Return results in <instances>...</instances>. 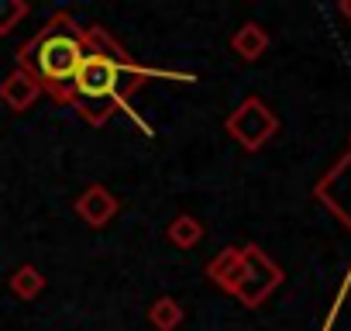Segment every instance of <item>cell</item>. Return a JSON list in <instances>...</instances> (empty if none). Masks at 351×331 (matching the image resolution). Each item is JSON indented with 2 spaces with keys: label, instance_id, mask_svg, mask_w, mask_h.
Returning a JSON list of instances; mask_svg holds the SVG:
<instances>
[{
  "label": "cell",
  "instance_id": "3",
  "mask_svg": "<svg viewBox=\"0 0 351 331\" xmlns=\"http://www.w3.org/2000/svg\"><path fill=\"white\" fill-rule=\"evenodd\" d=\"M282 279H286V273H282L279 262H272L258 245H245L241 249V269H238V279L231 286V297L241 307L255 310L282 286Z\"/></svg>",
  "mask_w": 351,
  "mask_h": 331
},
{
  "label": "cell",
  "instance_id": "13",
  "mask_svg": "<svg viewBox=\"0 0 351 331\" xmlns=\"http://www.w3.org/2000/svg\"><path fill=\"white\" fill-rule=\"evenodd\" d=\"M337 14H341L344 21H351V0H341V4H337Z\"/></svg>",
  "mask_w": 351,
  "mask_h": 331
},
{
  "label": "cell",
  "instance_id": "7",
  "mask_svg": "<svg viewBox=\"0 0 351 331\" xmlns=\"http://www.w3.org/2000/svg\"><path fill=\"white\" fill-rule=\"evenodd\" d=\"M269 32L258 25V21H245L234 35H231V52L241 59V62H258L265 52H269Z\"/></svg>",
  "mask_w": 351,
  "mask_h": 331
},
{
  "label": "cell",
  "instance_id": "12",
  "mask_svg": "<svg viewBox=\"0 0 351 331\" xmlns=\"http://www.w3.org/2000/svg\"><path fill=\"white\" fill-rule=\"evenodd\" d=\"M28 14H32V8L25 0H0V35H11Z\"/></svg>",
  "mask_w": 351,
  "mask_h": 331
},
{
  "label": "cell",
  "instance_id": "8",
  "mask_svg": "<svg viewBox=\"0 0 351 331\" xmlns=\"http://www.w3.org/2000/svg\"><path fill=\"white\" fill-rule=\"evenodd\" d=\"M238 269H241V249H238V245H228V249H221V252L207 262V279H210L217 290L231 293V286H234V279H238Z\"/></svg>",
  "mask_w": 351,
  "mask_h": 331
},
{
  "label": "cell",
  "instance_id": "4",
  "mask_svg": "<svg viewBox=\"0 0 351 331\" xmlns=\"http://www.w3.org/2000/svg\"><path fill=\"white\" fill-rule=\"evenodd\" d=\"M224 131L245 148V152H262L276 135H279V117L262 97H245L228 117Z\"/></svg>",
  "mask_w": 351,
  "mask_h": 331
},
{
  "label": "cell",
  "instance_id": "9",
  "mask_svg": "<svg viewBox=\"0 0 351 331\" xmlns=\"http://www.w3.org/2000/svg\"><path fill=\"white\" fill-rule=\"evenodd\" d=\"M165 238H169V245H176V249H197L200 245V238H204V225L193 218V214H176L172 221H169V228H165Z\"/></svg>",
  "mask_w": 351,
  "mask_h": 331
},
{
  "label": "cell",
  "instance_id": "10",
  "mask_svg": "<svg viewBox=\"0 0 351 331\" xmlns=\"http://www.w3.org/2000/svg\"><path fill=\"white\" fill-rule=\"evenodd\" d=\"M42 290H45V276H42L38 266L25 262V266H18V269L11 273V293H14L18 300H25V304H28V300H38Z\"/></svg>",
  "mask_w": 351,
  "mask_h": 331
},
{
  "label": "cell",
  "instance_id": "5",
  "mask_svg": "<svg viewBox=\"0 0 351 331\" xmlns=\"http://www.w3.org/2000/svg\"><path fill=\"white\" fill-rule=\"evenodd\" d=\"M73 211H76V218H80L86 228L100 231V228H107V225L121 214V201H117L114 190H107L104 183H90V187L76 197Z\"/></svg>",
  "mask_w": 351,
  "mask_h": 331
},
{
  "label": "cell",
  "instance_id": "2",
  "mask_svg": "<svg viewBox=\"0 0 351 331\" xmlns=\"http://www.w3.org/2000/svg\"><path fill=\"white\" fill-rule=\"evenodd\" d=\"M83 56H86V25H80L73 11H56L38 28V35L18 49L14 66L32 73L42 93L69 107V90H73Z\"/></svg>",
  "mask_w": 351,
  "mask_h": 331
},
{
  "label": "cell",
  "instance_id": "6",
  "mask_svg": "<svg viewBox=\"0 0 351 331\" xmlns=\"http://www.w3.org/2000/svg\"><path fill=\"white\" fill-rule=\"evenodd\" d=\"M38 97H42V87L35 83L32 73H25V69H18V66L4 76V83H0V100H4V107H8L11 114H25Z\"/></svg>",
  "mask_w": 351,
  "mask_h": 331
},
{
  "label": "cell",
  "instance_id": "11",
  "mask_svg": "<svg viewBox=\"0 0 351 331\" xmlns=\"http://www.w3.org/2000/svg\"><path fill=\"white\" fill-rule=\"evenodd\" d=\"M148 324H152L155 331H176V328L183 324V307H180V300H172V297L152 300V307H148Z\"/></svg>",
  "mask_w": 351,
  "mask_h": 331
},
{
  "label": "cell",
  "instance_id": "1",
  "mask_svg": "<svg viewBox=\"0 0 351 331\" xmlns=\"http://www.w3.org/2000/svg\"><path fill=\"white\" fill-rule=\"evenodd\" d=\"M155 80H172V83H193V73H176V69H152L141 66L107 28L86 25V56L80 62V73L69 90V107L90 124L100 128L114 114L128 111V100L155 83Z\"/></svg>",
  "mask_w": 351,
  "mask_h": 331
}]
</instances>
